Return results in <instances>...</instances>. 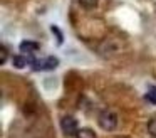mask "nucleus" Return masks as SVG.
Instances as JSON below:
<instances>
[{"label": "nucleus", "instance_id": "10", "mask_svg": "<svg viewBox=\"0 0 156 138\" xmlns=\"http://www.w3.org/2000/svg\"><path fill=\"white\" fill-rule=\"evenodd\" d=\"M146 99H148L149 103L156 104V88H151V89L146 93Z\"/></svg>", "mask_w": 156, "mask_h": 138}, {"label": "nucleus", "instance_id": "3", "mask_svg": "<svg viewBox=\"0 0 156 138\" xmlns=\"http://www.w3.org/2000/svg\"><path fill=\"white\" fill-rule=\"evenodd\" d=\"M61 128L66 135H74L77 133V120L72 116H64L61 120Z\"/></svg>", "mask_w": 156, "mask_h": 138}, {"label": "nucleus", "instance_id": "6", "mask_svg": "<svg viewBox=\"0 0 156 138\" xmlns=\"http://www.w3.org/2000/svg\"><path fill=\"white\" fill-rule=\"evenodd\" d=\"M77 138H96V133L89 128H82V130H77Z\"/></svg>", "mask_w": 156, "mask_h": 138}, {"label": "nucleus", "instance_id": "2", "mask_svg": "<svg viewBox=\"0 0 156 138\" xmlns=\"http://www.w3.org/2000/svg\"><path fill=\"white\" fill-rule=\"evenodd\" d=\"M29 62L32 64V69L34 71H52V69H55V67L59 66V59L57 57H54V56H49V57H45V59H29Z\"/></svg>", "mask_w": 156, "mask_h": 138}, {"label": "nucleus", "instance_id": "8", "mask_svg": "<svg viewBox=\"0 0 156 138\" xmlns=\"http://www.w3.org/2000/svg\"><path fill=\"white\" fill-rule=\"evenodd\" d=\"M148 133L151 135L153 138H156V116L148 121Z\"/></svg>", "mask_w": 156, "mask_h": 138}, {"label": "nucleus", "instance_id": "1", "mask_svg": "<svg viewBox=\"0 0 156 138\" xmlns=\"http://www.w3.org/2000/svg\"><path fill=\"white\" fill-rule=\"evenodd\" d=\"M99 126L106 131H114L118 126V114L112 110H104L99 114Z\"/></svg>", "mask_w": 156, "mask_h": 138}, {"label": "nucleus", "instance_id": "11", "mask_svg": "<svg viewBox=\"0 0 156 138\" xmlns=\"http://www.w3.org/2000/svg\"><path fill=\"white\" fill-rule=\"evenodd\" d=\"M7 47L5 46H0V64H5L7 62Z\"/></svg>", "mask_w": 156, "mask_h": 138}, {"label": "nucleus", "instance_id": "4", "mask_svg": "<svg viewBox=\"0 0 156 138\" xmlns=\"http://www.w3.org/2000/svg\"><path fill=\"white\" fill-rule=\"evenodd\" d=\"M19 49H20V52H34V50L39 49V44L37 42H32V40H24V42L19 46Z\"/></svg>", "mask_w": 156, "mask_h": 138}, {"label": "nucleus", "instance_id": "7", "mask_svg": "<svg viewBox=\"0 0 156 138\" xmlns=\"http://www.w3.org/2000/svg\"><path fill=\"white\" fill-rule=\"evenodd\" d=\"M79 3H81L82 9L91 10V9H96V7H98L99 0H79Z\"/></svg>", "mask_w": 156, "mask_h": 138}, {"label": "nucleus", "instance_id": "9", "mask_svg": "<svg viewBox=\"0 0 156 138\" xmlns=\"http://www.w3.org/2000/svg\"><path fill=\"white\" fill-rule=\"evenodd\" d=\"M51 30L54 32V35L57 37V44H62V42H64V35H62V32L59 30V27H57V25H52V27H51Z\"/></svg>", "mask_w": 156, "mask_h": 138}, {"label": "nucleus", "instance_id": "5", "mask_svg": "<svg viewBox=\"0 0 156 138\" xmlns=\"http://www.w3.org/2000/svg\"><path fill=\"white\" fill-rule=\"evenodd\" d=\"M27 62H29V59L24 56H15L14 57V66L17 67V69H24V67L27 66Z\"/></svg>", "mask_w": 156, "mask_h": 138}]
</instances>
